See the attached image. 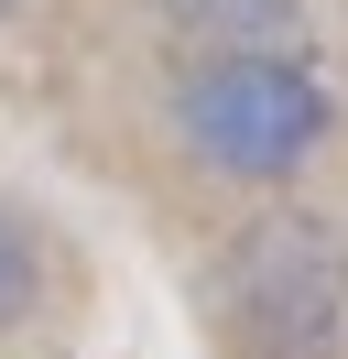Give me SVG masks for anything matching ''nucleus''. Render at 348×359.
Segmentation results:
<instances>
[{"label": "nucleus", "mask_w": 348, "mask_h": 359, "mask_svg": "<svg viewBox=\"0 0 348 359\" xmlns=\"http://www.w3.org/2000/svg\"><path fill=\"white\" fill-rule=\"evenodd\" d=\"M174 120H185V142L207 163H229V175H294V163L316 153V131H326V88L294 55H218V66L185 76Z\"/></svg>", "instance_id": "nucleus-1"}, {"label": "nucleus", "mask_w": 348, "mask_h": 359, "mask_svg": "<svg viewBox=\"0 0 348 359\" xmlns=\"http://www.w3.org/2000/svg\"><path fill=\"white\" fill-rule=\"evenodd\" d=\"M239 316L272 359H337L348 272L316 250V229H261V250L239 262Z\"/></svg>", "instance_id": "nucleus-2"}, {"label": "nucleus", "mask_w": 348, "mask_h": 359, "mask_svg": "<svg viewBox=\"0 0 348 359\" xmlns=\"http://www.w3.org/2000/svg\"><path fill=\"white\" fill-rule=\"evenodd\" d=\"M33 283H44V262H33V229H22V218H0V327L33 305Z\"/></svg>", "instance_id": "nucleus-3"}, {"label": "nucleus", "mask_w": 348, "mask_h": 359, "mask_svg": "<svg viewBox=\"0 0 348 359\" xmlns=\"http://www.w3.org/2000/svg\"><path fill=\"white\" fill-rule=\"evenodd\" d=\"M185 22H207V33H272V22H294V0H174Z\"/></svg>", "instance_id": "nucleus-4"}]
</instances>
